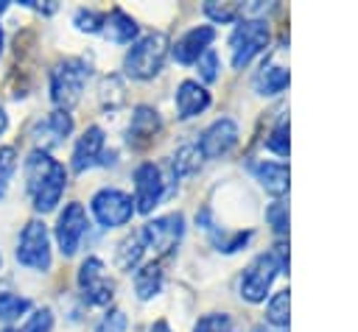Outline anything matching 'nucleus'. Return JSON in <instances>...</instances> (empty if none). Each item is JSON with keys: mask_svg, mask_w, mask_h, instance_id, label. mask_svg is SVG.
Segmentation results:
<instances>
[{"mask_svg": "<svg viewBox=\"0 0 358 332\" xmlns=\"http://www.w3.org/2000/svg\"><path fill=\"white\" fill-rule=\"evenodd\" d=\"M67 184V170L64 165H59L48 151L34 148L25 159V187L31 195V204L36 212H50Z\"/></svg>", "mask_w": 358, "mask_h": 332, "instance_id": "nucleus-1", "label": "nucleus"}, {"mask_svg": "<svg viewBox=\"0 0 358 332\" xmlns=\"http://www.w3.org/2000/svg\"><path fill=\"white\" fill-rule=\"evenodd\" d=\"M165 56H168V36L154 31V33H145L140 36L129 50H126V59H123V70L126 75L131 78H154L162 64H165Z\"/></svg>", "mask_w": 358, "mask_h": 332, "instance_id": "nucleus-2", "label": "nucleus"}, {"mask_svg": "<svg viewBox=\"0 0 358 332\" xmlns=\"http://www.w3.org/2000/svg\"><path fill=\"white\" fill-rule=\"evenodd\" d=\"M87 75L90 67L81 59H64L50 70V98L59 112H67L81 100Z\"/></svg>", "mask_w": 358, "mask_h": 332, "instance_id": "nucleus-3", "label": "nucleus"}, {"mask_svg": "<svg viewBox=\"0 0 358 332\" xmlns=\"http://www.w3.org/2000/svg\"><path fill=\"white\" fill-rule=\"evenodd\" d=\"M17 262L31 271H48L50 268V237L48 226L42 220H28L17 240Z\"/></svg>", "mask_w": 358, "mask_h": 332, "instance_id": "nucleus-4", "label": "nucleus"}, {"mask_svg": "<svg viewBox=\"0 0 358 332\" xmlns=\"http://www.w3.org/2000/svg\"><path fill=\"white\" fill-rule=\"evenodd\" d=\"M266 45H268V25H266V20H243V22H238L232 36H229L232 67L243 70L260 50H266Z\"/></svg>", "mask_w": 358, "mask_h": 332, "instance_id": "nucleus-5", "label": "nucleus"}, {"mask_svg": "<svg viewBox=\"0 0 358 332\" xmlns=\"http://www.w3.org/2000/svg\"><path fill=\"white\" fill-rule=\"evenodd\" d=\"M90 209L95 215V220L106 229H115V226H126L134 215V201L131 195H126L123 190H115V187H103L92 195L90 201Z\"/></svg>", "mask_w": 358, "mask_h": 332, "instance_id": "nucleus-6", "label": "nucleus"}, {"mask_svg": "<svg viewBox=\"0 0 358 332\" xmlns=\"http://www.w3.org/2000/svg\"><path fill=\"white\" fill-rule=\"evenodd\" d=\"M185 234V218L179 212H171V215H162V218H154L143 226L140 237H143V246L145 248H154L159 254H168L171 248H176V243L182 240Z\"/></svg>", "mask_w": 358, "mask_h": 332, "instance_id": "nucleus-7", "label": "nucleus"}, {"mask_svg": "<svg viewBox=\"0 0 358 332\" xmlns=\"http://www.w3.org/2000/svg\"><path fill=\"white\" fill-rule=\"evenodd\" d=\"M277 273H280V268H277L271 251L268 254H257L246 265V271L241 276V296L246 301H263L266 299V290L271 287V282H274Z\"/></svg>", "mask_w": 358, "mask_h": 332, "instance_id": "nucleus-8", "label": "nucleus"}, {"mask_svg": "<svg viewBox=\"0 0 358 332\" xmlns=\"http://www.w3.org/2000/svg\"><path fill=\"white\" fill-rule=\"evenodd\" d=\"M78 287L90 304H109L115 293V282L106 276V268L98 257H87L78 268Z\"/></svg>", "mask_w": 358, "mask_h": 332, "instance_id": "nucleus-9", "label": "nucleus"}, {"mask_svg": "<svg viewBox=\"0 0 358 332\" xmlns=\"http://www.w3.org/2000/svg\"><path fill=\"white\" fill-rule=\"evenodd\" d=\"M235 142H238V126H235V120L218 117L215 123H210L201 131L196 148H199L201 159H221V156H227L235 148Z\"/></svg>", "mask_w": 358, "mask_h": 332, "instance_id": "nucleus-10", "label": "nucleus"}, {"mask_svg": "<svg viewBox=\"0 0 358 332\" xmlns=\"http://www.w3.org/2000/svg\"><path fill=\"white\" fill-rule=\"evenodd\" d=\"M165 195V181H162V173L154 162H143L134 167V209L137 212H151Z\"/></svg>", "mask_w": 358, "mask_h": 332, "instance_id": "nucleus-11", "label": "nucleus"}, {"mask_svg": "<svg viewBox=\"0 0 358 332\" xmlns=\"http://www.w3.org/2000/svg\"><path fill=\"white\" fill-rule=\"evenodd\" d=\"M84 232H87V212H84V206L78 201H70L62 209L59 220H56V243H59V251L64 257H73L76 248H78V243H81V237H84Z\"/></svg>", "mask_w": 358, "mask_h": 332, "instance_id": "nucleus-12", "label": "nucleus"}, {"mask_svg": "<svg viewBox=\"0 0 358 332\" xmlns=\"http://www.w3.org/2000/svg\"><path fill=\"white\" fill-rule=\"evenodd\" d=\"M162 128V120H159V112L151 109V106H137L134 114H131V123L126 128V142L131 148H145L154 142V137L159 134Z\"/></svg>", "mask_w": 358, "mask_h": 332, "instance_id": "nucleus-13", "label": "nucleus"}, {"mask_svg": "<svg viewBox=\"0 0 358 332\" xmlns=\"http://www.w3.org/2000/svg\"><path fill=\"white\" fill-rule=\"evenodd\" d=\"M215 39V31L210 28V25H196V28H190L187 33H182L179 39H176V45H173V59L179 61V64H190V61H196L204 50H210V42Z\"/></svg>", "mask_w": 358, "mask_h": 332, "instance_id": "nucleus-14", "label": "nucleus"}, {"mask_svg": "<svg viewBox=\"0 0 358 332\" xmlns=\"http://www.w3.org/2000/svg\"><path fill=\"white\" fill-rule=\"evenodd\" d=\"M70 131H73V117H70L67 112H59V109L50 112L48 117H42V120L34 126V137H36V142H39V151L59 145Z\"/></svg>", "mask_w": 358, "mask_h": 332, "instance_id": "nucleus-15", "label": "nucleus"}, {"mask_svg": "<svg viewBox=\"0 0 358 332\" xmlns=\"http://www.w3.org/2000/svg\"><path fill=\"white\" fill-rule=\"evenodd\" d=\"M101 151H103V131H101L98 126H90V128L76 139L70 167H73L76 173H84L87 167H92V165L101 159Z\"/></svg>", "mask_w": 358, "mask_h": 332, "instance_id": "nucleus-16", "label": "nucleus"}, {"mask_svg": "<svg viewBox=\"0 0 358 332\" xmlns=\"http://www.w3.org/2000/svg\"><path fill=\"white\" fill-rule=\"evenodd\" d=\"M176 112H179V117H196L199 112H204L207 106H210V92L199 84V81H182L179 86H176Z\"/></svg>", "mask_w": 358, "mask_h": 332, "instance_id": "nucleus-17", "label": "nucleus"}, {"mask_svg": "<svg viewBox=\"0 0 358 332\" xmlns=\"http://www.w3.org/2000/svg\"><path fill=\"white\" fill-rule=\"evenodd\" d=\"M101 31H103V36H106L109 42H115V45H129V42L137 36V22H134L126 11L115 8V11H109V14L103 17Z\"/></svg>", "mask_w": 358, "mask_h": 332, "instance_id": "nucleus-18", "label": "nucleus"}, {"mask_svg": "<svg viewBox=\"0 0 358 332\" xmlns=\"http://www.w3.org/2000/svg\"><path fill=\"white\" fill-rule=\"evenodd\" d=\"M252 173L271 195H282L288 190V167L282 162H255Z\"/></svg>", "mask_w": 358, "mask_h": 332, "instance_id": "nucleus-19", "label": "nucleus"}, {"mask_svg": "<svg viewBox=\"0 0 358 332\" xmlns=\"http://www.w3.org/2000/svg\"><path fill=\"white\" fill-rule=\"evenodd\" d=\"M288 70L285 67H280V64H263L260 67V73L255 75V89L260 92V95H277V92H282L285 86H288Z\"/></svg>", "mask_w": 358, "mask_h": 332, "instance_id": "nucleus-20", "label": "nucleus"}, {"mask_svg": "<svg viewBox=\"0 0 358 332\" xmlns=\"http://www.w3.org/2000/svg\"><path fill=\"white\" fill-rule=\"evenodd\" d=\"M159 287H162V262H148L134 273V290L143 301L157 296Z\"/></svg>", "mask_w": 358, "mask_h": 332, "instance_id": "nucleus-21", "label": "nucleus"}, {"mask_svg": "<svg viewBox=\"0 0 358 332\" xmlns=\"http://www.w3.org/2000/svg\"><path fill=\"white\" fill-rule=\"evenodd\" d=\"M199 165H201V153H199V148H196V145H182V148L176 151L173 162H171V167H173V176H176V179H185V176L196 173V170H199Z\"/></svg>", "mask_w": 358, "mask_h": 332, "instance_id": "nucleus-22", "label": "nucleus"}, {"mask_svg": "<svg viewBox=\"0 0 358 332\" xmlns=\"http://www.w3.org/2000/svg\"><path fill=\"white\" fill-rule=\"evenodd\" d=\"M288 312H291V293L288 290H277L271 299H268V304H266V318H268V324H274V326H288Z\"/></svg>", "mask_w": 358, "mask_h": 332, "instance_id": "nucleus-23", "label": "nucleus"}, {"mask_svg": "<svg viewBox=\"0 0 358 332\" xmlns=\"http://www.w3.org/2000/svg\"><path fill=\"white\" fill-rule=\"evenodd\" d=\"M28 310H31V301H28L25 296L8 293V290L0 293V321L11 324V321H17L20 315H25Z\"/></svg>", "mask_w": 358, "mask_h": 332, "instance_id": "nucleus-24", "label": "nucleus"}, {"mask_svg": "<svg viewBox=\"0 0 358 332\" xmlns=\"http://www.w3.org/2000/svg\"><path fill=\"white\" fill-rule=\"evenodd\" d=\"M143 237L140 234H131V237H126L120 246H117V265L123 268V271H131L137 262H140V257H143Z\"/></svg>", "mask_w": 358, "mask_h": 332, "instance_id": "nucleus-25", "label": "nucleus"}, {"mask_svg": "<svg viewBox=\"0 0 358 332\" xmlns=\"http://www.w3.org/2000/svg\"><path fill=\"white\" fill-rule=\"evenodd\" d=\"M14 170H17V151H14V145H3L0 148V198L8 190V181H11Z\"/></svg>", "mask_w": 358, "mask_h": 332, "instance_id": "nucleus-26", "label": "nucleus"}, {"mask_svg": "<svg viewBox=\"0 0 358 332\" xmlns=\"http://www.w3.org/2000/svg\"><path fill=\"white\" fill-rule=\"evenodd\" d=\"M193 332H232V321L227 312H210L196 321Z\"/></svg>", "mask_w": 358, "mask_h": 332, "instance_id": "nucleus-27", "label": "nucleus"}, {"mask_svg": "<svg viewBox=\"0 0 358 332\" xmlns=\"http://www.w3.org/2000/svg\"><path fill=\"white\" fill-rule=\"evenodd\" d=\"M238 11H241L238 3H215V0H207L204 3V14L210 20H215V22H232L238 17Z\"/></svg>", "mask_w": 358, "mask_h": 332, "instance_id": "nucleus-28", "label": "nucleus"}, {"mask_svg": "<svg viewBox=\"0 0 358 332\" xmlns=\"http://www.w3.org/2000/svg\"><path fill=\"white\" fill-rule=\"evenodd\" d=\"M266 148L274 151V153H280V156H288V123L285 120H280L271 128V134L266 137Z\"/></svg>", "mask_w": 358, "mask_h": 332, "instance_id": "nucleus-29", "label": "nucleus"}, {"mask_svg": "<svg viewBox=\"0 0 358 332\" xmlns=\"http://www.w3.org/2000/svg\"><path fill=\"white\" fill-rule=\"evenodd\" d=\"M73 22H76L78 31L92 33V31H101V25H103V14H98V11H92V8H78L76 17H73Z\"/></svg>", "mask_w": 358, "mask_h": 332, "instance_id": "nucleus-30", "label": "nucleus"}, {"mask_svg": "<svg viewBox=\"0 0 358 332\" xmlns=\"http://www.w3.org/2000/svg\"><path fill=\"white\" fill-rule=\"evenodd\" d=\"M266 220L274 226L277 234H285V232H288V206H285L282 201L268 204V209H266Z\"/></svg>", "mask_w": 358, "mask_h": 332, "instance_id": "nucleus-31", "label": "nucleus"}, {"mask_svg": "<svg viewBox=\"0 0 358 332\" xmlns=\"http://www.w3.org/2000/svg\"><path fill=\"white\" fill-rule=\"evenodd\" d=\"M249 237H252V232H235V234H213V240H215L218 251H224V254H232V251L243 248Z\"/></svg>", "mask_w": 358, "mask_h": 332, "instance_id": "nucleus-32", "label": "nucleus"}, {"mask_svg": "<svg viewBox=\"0 0 358 332\" xmlns=\"http://www.w3.org/2000/svg\"><path fill=\"white\" fill-rule=\"evenodd\" d=\"M50 329H53V312H50L48 307H42V310H36V312L22 324L20 332H50Z\"/></svg>", "mask_w": 358, "mask_h": 332, "instance_id": "nucleus-33", "label": "nucleus"}, {"mask_svg": "<svg viewBox=\"0 0 358 332\" xmlns=\"http://www.w3.org/2000/svg\"><path fill=\"white\" fill-rule=\"evenodd\" d=\"M196 67H199V75L204 81H215L218 78V56H215V50H204L196 59Z\"/></svg>", "mask_w": 358, "mask_h": 332, "instance_id": "nucleus-34", "label": "nucleus"}, {"mask_svg": "<svg viewBox=\"0 0 358 332\" xmlns=\"http://www.w3.org/2000/svg\"><path fill=\"white\" fill-rule=\"evenodd\" d=\"M126 329V315H123V310H109L103 318H101V324L95 326V332H123Z\"/></svg>", "mask_w": 358, "mask_h": 332, "instance_id": "nucleus-35", "label": "nucleus"}, {"mask_svg": "<svg viewBox=\"0 0 358 332\" xmlns=\"http://www.w3.org/2000/svg\"><path fill=\"white\" fill-rule=\"evenodd\" d=\"M6 128H8V114H6V112H3V106H0V134H3Z\"/></svg>", "mask_w": 358, "mask_h": 332, "instance_id": "nucleus-36", "label": "nucleus"}, {"mask_svg": "<svg viewBox=\"0 0 358 332\" xmlns=\"http://www.w3.org/2000/svg\"><path fill=\"white\" fill-rule=\"evenodd\" d=\"M151 332H171V326H168L165 321H157V324L151 326Z\"/></svg>", "mask_w": 358, "mask_h": 332, "instance_id": "nucleus-37", "label": "nucleus"}, {"mask_svg": "<svg viewBox=\"0 0 358 332\" xmlns=\"http://www.w3.org/2000/svg\"><path fill=\"white\" fill-rule=\"evenodd\" d=\"M6 8H8V3H6V0H0V14H3Z\"/></svg>", "mask_w": 358, "mask_h": 332, "instance_id": "nucleus-38", "label": "nucleus"}, {"mask_svg": "<svg viewBox=\"0 0 358 332\" xmlns=\"http://www.w3.org/2000/svg\"><path fill=\"white\" fill-rule=\"evenodd\" d=\"M0 53H3V31H0Z\"/></svg>", "mask_w": 358, "mask_h": 332, "instance_id": "nucleus-39", "label": "nucleus"}, {"mask_svg": "<svg viewBox=\"0 0 358 332\" xmlns=\"http://www.w3.org/2000/svg\"><path fill=\"white\" fill-rule=\"evenodd\" d=\"M252 332H266V329H263V326H257V329H252Z\"/></svg>", "mask_w": 358, "mask_h": 332, "instance_id": "nucleus-40", "label": "nucleus"}, {"mask_svg": "<svg viewBox=\"0 0 358 332\" xmlns=\"http://www.w3.org/2000/svg\"><path fill=\"white\" fill-rule=\"evenodd\" d=\"M6 332H14V329H6Z\"/></svg>", "mask_w": 358, "mask_h": 332, "instance_id": "nucleus-41", "label": "nucleus"}, {"mask_svg": "<svg viewBox=\"0 0 358 332\" xmlns=\"http://www.w3.org/2000/svg\"><path fill=\"white\" fill-rule=\"evenodd\" d=\"M0 265H3V259H0Z\"/></svg>", "mask_w": 358, "mask_h": 332, "instance_id": "nucleus-42", "label": "nucleus"}]
</instances>
